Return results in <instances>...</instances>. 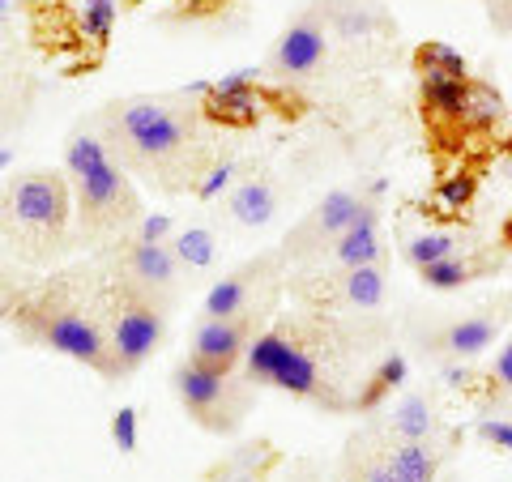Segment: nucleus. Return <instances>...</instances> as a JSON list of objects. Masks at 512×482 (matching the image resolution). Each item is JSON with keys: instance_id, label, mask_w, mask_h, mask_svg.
<instances>
[{"instance_id": "1", "label": "nucleus", "mask_w": 512, "mask_h": 482, "mask_svg": "<svg viewBox=\"0 0 512 482\" xmlns=\"http://www.w3.org/2000/svg\"><path fill=\"white\" fill-rule=\"evenodd\" d=\"M201 107L171 99H124L103 111V137L120 167H133L150 180L180 188L201 184L205 167V128Z\"/></svg>"}, {"instance_id": "2", "label": "nucleus", "mask_w": 512, "mask_h": 482, "mask_svg": "<svg viewBox=\"0 0 512 482\" xmlns=\"http://www.w3.org/2000/svg\"><path fill=\"white\" fill-rule=\"evenodd\" d=\"M64 171L73 184V214L82 239H120L128 227L141 222V197L128 184L116 154L107 150L103 137L73 133L64 146Z\"/></svg>"}, {"instance_id": "3", "label": "nucleus", "mask_w": 512, "mask_h": 482, "mask_svg": "<svg viewBox=\"0 0 512 482\" xmlns=\"http://www.w3.org/2000/svg\"><path fill=\"white\" fill-rule=\"evenodd\" d=\"M18 325L35 337L39 346H52L60 355L94 367L103 376H116V359H111V329L103 320L86 312L82 278H56L39 286L30 299L18 303Z\"/></svg>"}, {"instance_id": "4", "label": "nucleus", "mask_w": 512, "mask_h": 482, "mask_svg": "<svg viewBox=\"0 0 512 482\" xmlns=\"http://www.w3.org/2000/svg\"><path fill=\"white\" fill-rule=\"evenodd\" d=\"M69 218H73V188L56 171L18 175L0 197V222L13 235V248L39 256V261L64 248Z\"/></svg>"}, {"instance_id": "5", "label": "nucleus", "mask_w": 512, "mask_h": 482, "mask_svg": "<svg viewBox=\"0 0 512 482\" xmlns=\"http://www.w3.org/2000/svg\"><path fill=\"white\" fill-rule=\"evenodd\" d=\"M244 372H248V384H274V389L295 393V397L333 401L329 384H325V363H320L316 350L299 337L295 325L256 333L248 355H244Z\"/></svg>"}, {"instance_id": "6", "label": "nucleus", "mask_w": 512, "mask_h": 482, "mask_svg": "<svg viewBox=\"0 0 512 482\" xmlns=\"http://www.w3.org/2000/svg\"><path fill=\"white\" fill-rule=\"evenodd\" d=\"M175 393H180L184 410L210 431H231L239 419H244V389L231 380V372L210 363L188 359L175 367Z\"/></svg>"}, {"instance_id": "7", "label": "nucleus", "mask_w": 512, "mask_h": 482, "mask_svg": "<svg viewBox=\"0 0 512 482\" xmlns=\"http://www.w3.org/2000/svg\"><path fill=\"white\" fill-rule=\"evenodd\" d=\"M180 261H175L171 244H146V239H120V295H137L150 303H163L175 295V282H180Z\"/></svg>"}, {"instance_id": "8", "label": "nucleus", "mask_w": 512, "mask_h": 482, "mask_svg": "<svg viewBox=\"0 0 512 482\" xmlns=\"http://www.w3.org/2000/svg\"><path fill=\"white\" fill-rule=\"evenodd\" d=\"M158 342H163V308L137 295H120V308L111 316V359H116V376L137 372Z\"/></svg>"}, {"instance_id": "9", "label": "nucleus", "mask_w": 512, "mask_h": 482, "mask_svg": "<svg viewBox=\"0 0 512 482\" xmlns=\"http://www.w3.org/2000/svg\"><path fill=\"white\" fill-rule=\"evenodd\" d=\"M320 64H325V22H320V13H303L274 43L269 73L286 77V82H299V77H312Z\"/></svg>"}, {"instance_id": "10", "label": "nucleus", "mask_w": 512, "mask_h": 482, "mask_svg": "<svg viewBox=\"0 0 512 482\" xmlns=\"http://www.w3.org/2000/svg\"><path fill=\"white\" fill-rule=\"evenodd\" d=\"M363 197L359 192H350V188H338V192H329L325 201L316 205V210L299 222V231L286 239V252L291 256H303V252H316V248H325V244H333L350 222H355L359 214H363Z\"/></svg>"}, {"instance_id": "11", "label": "nucleus", "mask_w": 512, "mask_h": 482, "mask_svg": "<svg viewBox=\"0 0 512 482\" xmlns=\"http://www.w3.org/2000/svg\"><path fill=\"white\" fill-rule=\"evenodd\" d=\"M252 329H256V312L227 316V320H201V329L192 333L188 359L222 367V372H235V363L244 359L248 346H252Z\"/></svg>"}, {"instance_id": "12", "label": "nucleus", "mask_w": 512, "mask_h": 482, "mask_svg": "<svg viewBox=\"0 0 512 482\" xmlns=\"http://www.w3.org/2000/svg\"><path fill=\"white\" fill-rule=\"evenodd\" d=\"M256 77H261V69H239V73L218 77L214 90L205 94V103H201V116L214 124H227V128H252L261 120Z\"/></svg>"}, {"instance_id": "13", "label": "nucleus", "mask_w": 512, "mask_h": 482, "mask_svg": "<svg viewBox=\"0 0 512 482\" xmlns=\"http://www.w3.org/2000/svg\"><path fill=\"white\" fill-rule=\"evenodd\" d=\"M508 312H512V299H500V303H487L483 312L453 320V325H448L436 337V350H440V355H448V359H474V355H483V350L495 342V333L504 329Z\"/></svg>"}, {"instance_id": "14", "label": "nucleus", "mask_w": 512, "mask_h": 482, "mask_svg": "<svg viewBox=\"0 0 512 482\" xmlns=\"http://www.w3.org/2000/svg\"><path fill=\"white\" fill-rule=\"evenodd\" d=\"M269 261H252L244 269L227 273V278H218L210 286V295H205L201 312L205 320H227V316H244V312H256V286H261Z\"/></svg>"}, {"instance_id": "15", "label": "nucleus", "mask_w": 512, "mask_h": 482, "mask_svg": "<svg viewBox=\"0 0 512 482\" xmlns=\"http://www.w3.org/2000/svg\"><path fill=\"white\" fill-rule=\"evenodd\" d=\"M329 256L338 269H359V265H380V231H376V205L367 201L363 214L329 244Z\"/></svg>"}, {"instance_id": "16", "label": "nucleus", "mask_w": 512, "mask_h": 482, "mask_svg": "<svg viewBox=\"0 0 512 482\" xmlns=\"http://www.w3.org/2000/svg\"><path fill=\"white\" fill-rule=\"evenodd\" d=\"M466 86L470 77H444V73H423L419 77V103L431 124H461L466 111Z\"/></svg>"}, {"instance_id": "17", "label": "nucleus", "mask_w": 512, "mask_h": 482, "mask_svg": "<svg viewBox=\"0 0 512 482\" xmlns=\"http://www.w3.org/2000/svg\"><path fill=\"white\" fill-rule=\"evenodd\" d=\"M384 461L397 482H436L440 474V444L436 440H393L384 444Z\"/></svg>"}, {"instance_id": "18", "label": "nucleus", "mask_w": 512, "mask_h": 482, "mask_svg": "<svg viewBox=\"0 0 512 482\" xmlns=\"http://www.w3.org/2000/svg\"><path fill=\"white\" fill-rule=\"evenodd\" d=\"M227 214L239 222V227H265V222L278 214V192H274V184H269L265 175H248L244 184L231 188Z\"/></svg>"}, {"instance_id": "19", "label": "nucleus", "mask_w": 512, "mask_h": 482, "mask_svg": "<svg viewBox=\"0 0 512 482\" xmlns=\"http://www.w3.org/2000/svg\"><path fill=\"white\" fill-rule=\"evenodd\" d=\"M495 265V256H483V252H453L444 256V261L419 269L423 282L431 286V291H457V286H466L474 278H483V273Z\"/></svg>"}, {"instance_id": "20", "label": "nucleus", "mask_w": 512, "mask_h": 482, "mask_svg": "<svg viewBox=\"0 0 512 482\" xmlns=\"http://www.w3.org/2000/svg\"><path fill=\"white\" fill-rule=\"evenodd\" d=\"M333 295H338L346 308L372 312L384 303V273L380 265H359V269H342L338 282H333Z\"/></svg>"}, {"instance_id": "21", "label": "nucleus", "mask_w": 512, "mask_h": 482, "mask_svg": "<svg viewBox=\"0 0 512 482\" xmlns=\"http://www.w3.org/2000/svg\"><path fill=\"white\" fill-rule=\"evenodd\" d=\"M389 436H393V440H436V436H440L436 406H431L423 393H419V397H406L402 406H393Z\"/></svg>"}, {"instance_id": "22", "label": "nucleus", "mask_w": 512, "mask_h": 482, "mask_svg": "<svg viewBox=\"0 0 512 482\" xmlns=\"http://www.w3.org/2000/svg\"><path fill=\"white\" fill-rule=\"evenodd\" d=\"M504 120V94L495 90L491 82H474L466 86V111H461V128L470 133H491L495 124Z\"/></svg>"}, {"instance_id": "23", "label": "nucleus", "mask_w": 512, "mask_h": 482, "mask_svg": "<svg viewBox=\"0 0 512 482\" xmlns=\"http://www.w3.org/2000/svg\"><path fill=\"white\" fill-rule=\"evenodd\" d=\"M342 482H397L389 461H384V444L372 448V436H355L350 440V453H346V470Z\"/></svg>"}, {"instance_id": "24", "label": "nucleus", "mask_w": 512, "mask_h": 482, "mask_svg": "<svg viewBox=\"0 0 512 482\" xmlns=\"http://www.w3.org/2000/svg\"><path fill=\"white\" fill-rule=\"evenodd\" d=\"M325 18L346 39H363V35H372V30L384 26V13L372 5V0H342V5H333Z\"/></svg>"}, {"instance_id": "25", "label": "nucleus", "mask_w": 512, "mask_h": 482, "mask_svg": "<svg viewBox=\"0 0 512 482\" xmlns=\"http://www.w3.org/2000/svg\"><path fill=\"white\" fill-rule=\"evenodd\" d=\"M167 244H171L175 261H180L184 269H210L218 261V239H214V231H205V227H188L180 235H171Z\"/></svg>"}, {"instance_id": "26", "label": "nucleus", "mask_w": 512, "mask_h": 482, "mask_svg": "<svg viewBox=\"0 0 512 482\" xmlns=\"http://www.w3.org/2000/svg\"><path fill=\"white\" fill-rule=\"evenodd\" d=\"M414 69H419V77L423 73H444V77H470V64H466V56L457 52V47H448V43H423L419 52H414Z\"/></svg>"}, {"instance_id": "27", "label": "nucleus", "mask_w": 512, "mask_h": 482, "mask_svg": "<svg viewBox=\"0 0 512 482\" xmlns=\"http://www.w3.org/2000/svg\"><path fill=\"white\" fill-rule=\"evenodd\" d=\"M453 252H457V239L448 231H423V235H414L406 244V261L414 269H427V265H436V261H444V256H453Z\"/></svg>"}, {"instance_id": "28", "label": "nucleus", "mask_w": 512, "mask_h": 482, "mask_svg": "<svg viewBox=\"0 0 512 482\" xmlns=\"http://www.w3.org/2000/svg\"><path fill=\"white\" fill-rule=\"evenodd\" d=\"M474 188H478L474 171H453V175H444L440 188H436V205H440V210H448V214H461V210H466V205L474 201Z\"/></svg>"}, {"instance_id": "29", "label": "nucleus", "mask_w": 512, "mask_h": 482, "mask_svg": "<svg viewBox=\"0 0 512 482\" xmlns=\"http://www.w3.org/2000/svg\"><path fill=\"white\" fill-rule=\"evenodd\" d=\"M111 22H116V0H82V35L107 43Z\"/></svg>"}, {"instance_id": "30", "label": "nucleus", "mask_w": 512, "mask_h": 482, "mask_svg": "<svg viewBox=\"0 0 512 482\" xmlns=\"http://www.w3.org/2000/svg\"><path fill=\"white\" fill-rule=\"evenodd\" d=\"M406 380V359L402 355H393V359H384L380 367H376V380L363 389V397H359V406H376V401L389 393V389H397V384Z\"/></svg>"}, {"instance_id": "31", "label": "nucleus", "mask_w": 512, "mask_h": 482, "mask_svg": "<svg viewBox=\"0 0 512 482\" xmlns=\"http://www.w3.org/2000/svg\"><path fill=\"white\" fill-rule=\"evenodd\" d=\"M231 180H235V163H231V158H218V163H210V171L201 175L197 197H201V201H214L222 188H231Z\"/></svg>"}, {"instance_id": "32", "label": "nucleus", "mask_w": 512, "mask_h": 482, "mask_svg": "<svg viewBox=\"0 0 512 482\" xmlns=\"http://www.w3.org/2000/svg\"><path fill=\"white\" fill-rule=\"evenodd\" d=\"M111 440L120 444V453H133L137 448V410H116V419H111Z\"/></svg>"}, {"instance_id": "33", "label": "nucleus", "mask_w": 512, "mask_h": 482, "mask_svg": "<svg viewBox=\"0 0 512 482\" xmlns=\"http://www.w3.org/2000/svg\"><path fill=\"white\" fill-rule=\"evenodd\" d=\"M478 436L491 448H500V453H512V423L508 419H483L478 423Z\"/></svg>"}, {"instance_id": "34", "label": "nucleus", "mask_w": 512, "mask_h": 482, "mask_svg": "<svg viewBox=\"0 0 512 482\" xmlns=\"http://www.w3.org/2000/svg\"><path fill=\"white\" fill-rule=\"evenodd\" d=\"M175 231V222L167 214H154V218H141L137 222V239H146V244H167Z\"/></svg>"}, {"instance_id": "35", "label": "nucleus", "mask_w": 512, "mask_h": 482, "mask_svg": "<svg viewBox=\"0 0 512 482\" xmlns=\"http://www.w3.org/2000/svg\"><path fill=\"white\" fill-rule=\"evenodd\" d=\"M491 380L500 384L504 393H512V342L500 350V359H495V367H491Z\"/></svg>"}, {"instance_id": "36", "label": "nucleus", "mask_w": 512, "mask_h": 482, "mask_svg": "<svg viewBox=\"0 0 512 482\" xmlns=\"http://www.w3.org/2000/svg\"><path fill=\"white\" fill-rule=\"evenodd\" d=\"M491 18H495V26H500V30H512V0H500V5L491 9Z\"/></svg>"}, {"instance_id": "37", "label": "nucleus", "mask_w": 512, "mask_h": 482, "mask_svg": "<svg viewBox=\"0 0 512 482\" xmlns=\"http://www.w3.org/2000/svg\"><path fill=\"white\" fill-rule=\"evenodd\" d=\"M9 22V0H0V26Z\"/></svg>"}, {"instance_id": "38", "label": "nucleus", "mask_w": 512, "mask_h": 482, "mask_svg": "<svg viewBox=\"0 0 512 482\" xmlns=\"http://www.w3.org/2000/svg\"><path fill=\"white\" fill-rule=\"evenodd\" d=\"M9 163H13V154H9V150H0V171H5Z\"/></svg>"}, {"instance_id": "39", "label": "nucleus", "mask_w": 512, "mask_h": 482, "mask_svg": "<svg viewBox=\"0 0 512 482\" xmlns=\"http://www.w3.org/2000/svg\"><path fill=\"white\" fill-rule=\"evenodd\" d=\"M0 133H5V103H0Z\"/></svg>"}, {"instance_id": "40", "label": "nucleus", "mask_w": 512, "mask_h": 482, "mask_svg": "<svg viewBox=\"0 0 512 482\" xmlns=\"http://www.w3.org/2000/svg\"><path fill=\"white\" fill-rule=\"evenodd\" d=\"M508 180H512V171H508Z\"/></svg>"}]
</instances>
